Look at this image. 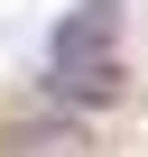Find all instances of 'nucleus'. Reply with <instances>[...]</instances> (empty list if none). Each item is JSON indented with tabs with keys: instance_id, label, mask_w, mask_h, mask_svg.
Returning a JSON list of instances; mask_svg holds the SVG:
<instances>
[{
	"instance_id": "2",
	"label": "nucleus",
	"mask_w": 148,
	"mask_h": 157,
	"mask_svg": "<svg viewBox=\"0 0 148 157\" xmlns=\"http://www.w3.org/2000/svg\"><path fill=\"white\" fill-rule=\"evenodd\" d=\"M56 56H111V0H84L56 28Z\"/></svg>"
},
{
	"instance_id": "1",
	"label": "nucleus",
	"mask_w": 148,
	"mask_h": 157,
	"mask_svg": "<svg viewBox=\"0 0 148 157\" xmlns=\"http://www.w3.org/2000/svg\"><path fill=\"white\" fill-rule=\"evenodd\" d=\"M120 83H130L120 56H56V65H46V93H56V102H84V111H111Z\"/></svg>"
}]
</instances>
